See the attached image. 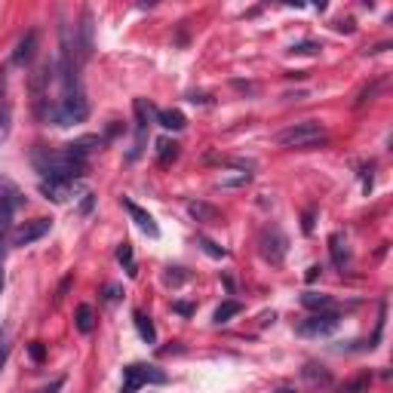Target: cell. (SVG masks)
Instances as JSON below:
<instances>
[{"label": "cell", "mask_w": 393, "mask_h": 393, "mask_svg": "<svg viewBox=\"0 0 393 393\" xmlns=\"http://www.w3.org/2000/svg\"><path fill=\"white\" fill-rule=\"evenodd\" d=\"M157 123H160L163 130L178 132V130H184V126H188V117H184L178 108H160V111H157Z\"/></svg>", "instance_id": "cell-12"}, {"label": "cell", "mask_w": 393, "mask_h": 393, "mask_svg": "<svg viewBox=\"0 0 393 393\" xmlns=\"http://www.w3.org/2000/svg\"><path fill=\"white\" fill-rule=\"evenodd\" d=\"M59 387H62V378H59V381H53V384H49V387L37 390V393H55V390H59Z\"/></svg>", "instance_id": "cell-30"}, {"label": "cell", "mask_w": 393, "mask_h": 393, "mask_svg": "<svg viewBox=\"0 0 393 393\" xmlns=\"http://www.w3.org/2000/svg\"><path fill=\"white\" fill-rule=\"evenodd\" d=\"M28 353H31V360H34V363H44L46 350H44V344H40V341H34V344L28 347Z\"/></svg>", "instance_id": "cell-28"}, {"label": "cell", "mask_w": 393, "mask_h": 393, "mask_svg": "<svg viewBox=\"0 0 393 393\" xmlns=\"http://www.w3.org/2000/svg\"><path fill=\"white\" fill-rule=\"evenodd\" d=\"M240 311H243V304H240V302H225V304H221L218 311H216V317H212V320H216L218 326H221V323H231V320L237 317Z\"/></svg>", "instance_id": "cell-21"}, {"label": "cell", "mask_w": 393, "mask_h": 393, "mask_svg": "<svg viewBox=\"0 0 393 393\" xmlns=\"http://www.w3.org/2000/svg\"><path fill=\"white\" fill-rule=\"evenodd\" d=\"M117 261L126 268V274L135 277V255H132V246H130V243H123V246L117 249Z\"/></svg>", "instance_id": "cell-24"}, {"label": "cell", "mask_w": 393, "mask_h": 393, "mask_svg": "<svg viewBox=\"0 0 393 393\" xmlns=\"http://www.w3.org/2000/svg\"><path fill=\"white\" fill-rule=\"evenodd\" d=\"M173 307H175L178 313H182V317H191V313H194V307H191V304H184V302H175Z\"/></svg>", "instance_id": "cell-29"}, {"label": "cell", "mask_w": 393, "mask_h": 393, "mask_svg": "<svg viewBox=\"0 0 393 393\" xmlns=\"http://www.w3.org/2000/svg\"><path fill=\"white\" fill-rule=\"evenodd\" d=\"M304 378L311 381V387H326V384H329V372L323 366H307Z\"/></svg>", "instance_id": "cell-22"}, {"label": "cell", "mask_w": 393, "mask_h": 393, "mask_svg": "<svg viewBox=\"0 0 393 393\" xmlns=\"http://www.w3.org/2000/svg\"><path fill=\"white\" fill-rule=\"evenodd\" d=\"M175 157H178V145H175V141H169V139L157 141V160H160V166H169Z\"/></svg>", "instance_id": "cell-18"}, {"label": "cell", "mask_w": 393, "mask_h": 393, "mask_svg": "<svg viewBox=\"0 0 393 393\" xmlns=\"http://www.w3.org/2000/svg\"><path fill=\"white\" fill-rule=\"evenodd\" d=\"M34 53H37V31H28L25 37L16 44V53H12V62H16V65H28V62L34 59Z\"/></svg>", "instance_id": "cell-11"}, {"label": "cell", "mask_w": 393, "mask_h": 393, "mask_svg": "<svg viewBox=\"0 0 393 393\" xmlns=\"http://www.w3.org/2000/svg\"><path fill=\"white\" fill-rule=\"evenodd\" d=\"M49 225H53L49 218H34V221H25L22 227H16V231H12V246H31L34 240L46 237V234H49Z\"/></svg>", "instance_id": "cell-8"}, {"label": "cell", "mask_w": 393, "mask_h": 393, "mask_svg": "<svg viewBox=\"0 0 393 393\" xmlns=\"http://www.w3.org/2000/svg\"><path fill=\"white\" fill-rule=\"evenodd\" d=\"M329 249H332V261L341 268V264L347 261V243H344V237H341V234H332V237H329Z\"/></svg>", "instance_id": "cell-20"}, {"label": "cell", "mask_w": 393, "mask_h": 393, "mask_svg": "<svg viewBox=\"0 0 393 393\" xmlns=\"http://www.w3.org/2000/svg\"><path fill=\"white\" fill-rule=\"evenodd\" d=\"M166 372L157 369V366H148V363H130V366L123 369V387L120 393H135L141 387H148V384H166Z\"/></svg>", "instance_id": "cell-2"}, {"label": "cell", "mask_w": 393, "mask_h": 393, "mask_svg": "<svg viewBox=\"0 0 393 393\" xmlns=\"http://www.w3.org/2000/svg\"><path fill=\"white\" fill-rule=\"evenodd\" d=\"M200 246H203V252H206V255H212V259H225V255H227L225 249H218L216 243L206 240V237H200Z\"/></svg>", "instance_id": "cell-25"}, {"label": "cell", "mask_w": 393, "mask_h": 393, "mask_svg": "<svg viewBox=\"0 0 393 393\" xmlns=\"http://www.w3.org/2000/svg\"><path fill=\"white\" fill-rule=\"evenodd\" d=\"M323 139H326V130H323V123H317V120L292 123L289 130H283L280 135H277V141H280L283 148H298V151H307V148L320 145Z\"/></svg>", "instance_id": "cell-1"}, {"label": "cell", "mask_w": 393, "mask_h": 393, "mask_svg": "<svg viewBox=\"0 0 393 393\" xmlns=\"http://www.w3.org/2000/svg\"><path fill=\"white\" fill-rule=\"evenodd\" d=\"M6 356H10V332H0V369H3V363H6Z\"/></svg>", "instance_id": "cell-27"}, {"label": "cell", "mask_w": 393, "mask_h": 393, "mask_svg": "<svg viewBox=\"0 0 393 393\" xmlns=\"http://www.w3.org/2000/svg\"><path fill=\"white\" fill-rule=\"evenodd\" d=\"M77 53H80V62H87L92 55V12L83 10V19H80V46H77Z\"/></svg>", "instance_id": "cell-13"}, {"label": "cell", "mask_w": 393, "mask_h": 393, "mask_svg": "<svg viewBox=\"0 0 393 393\" xmlns=\"http://www.w3.org/2000/svg\"><path fill=\"white\" fill-rule=\"evenodd\" d=\"M261 255L270 264H283V259H286V237L280 234V227H264V231H261Z\"/></svg>", "instance_id": "cell-6"}, {"label": "cell", "mask_w": 393, "mask_h": 393, "mask_svg": "<svg viewBox=\"0 0 393 393\" xmlns=\"http://www.w3.org/2000/svg\"><path fill=\"white\" fill-rule=\"evenodd\" d=\"M74 323H77V329H80L83 335H89L92 329H96V313H92V307H89V304H80V307H77Z\"/></svg>", "instance_id": "cell-16"}, {"label": "cell", "mask_w": 393, "mask_h": 393, "mask_svg": "<svg viewBox=\"0 0 393 393\" xmlns=\"http://www.w3.org/2000/svg\"><path fill=\"white\" fill-rule=\"evenodd\" d=\"M302 304L307 311H329L332 307V298L329 295H320V292H304L302 295Z\"/></svg>", "instance_id": "cell-19"}, {"label": "cell", "mask_w": 393, "mask_h": 393, "mask_svg": "<svg viewBox=\"0 0 393 393\" xmlns=\"http://www.w3.org/2000/svg\"><path fill=\"white\" fill-rule=\"evenodd\" d=\"M277 393H295V390H292V387H280V390H277Z\"/></svg>", "instance_id": "cell-33"}, {"label": "cell", "mask_w": 393, "mask_h": 393, "mask_svg": "<svg viewBox=\"0 0 393 393\" xmlns=\"http://www.w3.org/2000/svg\"><path fill=\"white\" fill-rule=\"evenodd\" d=\"M0 89H3V77H0ZM10 130H12V105L0 92V145L10 139Z\"/></svg>", "instance_id": "cell-14"}, {"label": "cell", "mask_w": 393, "mask_h": 393, "mask_svg": "<svg viewBox=\"0 0 393 393\" xmlns=\"http://www.w3.org/2000/svg\"><path fill=\"white\" fill-rule=\"evenodd\" d=\"M341 317L338 313H313V317H307L298 323V335H304V338H320V335H332L335 329H338Z\"/></svg>", "instance_id": "cell-4"}, {"label": "cell", "mask_w": 393, "mask_h": 393, "mask_svg": "<svg viewBox=\"0 0 393 393\" xmlns=\"http://www.w3.org/2000/svg\"><path fill=\"white\" fill-rule=\"evenodd\" d=\"M188 212L194 216L197 221H203V225H209V221H218V209L209 203H188Z\"/></svg>", "instance_id": "cell-17"}, {"label": "cell", "mask_w": 393, "mask_h": 393, "mask_svg": "<svg viewBox=\"0 0 393 393\" xmlns=\"http://www.w3.org/2000/svg\"><path fill=\"white\" fill-rule=\"evenodd\" d=\"M320 44H313V40H304V44H298V46H292V53H298V55H317L320 53Z\"/></svg>", "instance_id": "cell-26"}, {"label": "cell", "mask_w": 393, "mask_h": 393, "mask_svg": "<svg viewBox=\"0 0 393 393\" xmlns=\"http://www.w3.org/2000/svg\"><path fill=\"white\" fill-rule=\"evenodd\" d=\"M123 206H126V212L132 216V221L141 227V231L148 234V237H160V227H157V221H154L151 216H148V212L141 209L139 203H132V200H126V197H123Z\"/></svg>", "instance_id": "cell-10"}, {"label": "cell", "mask_w": 393, "mask_h": 393, "mask_svg": "<svg viewBox=\"0 0 393 393\" xmlns=\"http://www.w3.org/2000/svg\"><path fill=\"white\" fill-rule=\"evenodd\" d=\"M335 28H338V31H353V22H350V19H347V22H338V25H335Z\"/></svg>", "instance_id": "cell-32"}, {"label": "cell", "mask_w": 393, "mask_h": 393, "mask_svg": "<svg viewBox=\"0 0 393 393\" xmlns=\"http://www.w3.org/2000/svg\"><path fill=\"white\" fill-rule=\"evenodd\" d=\"M49 80H53V68H49V62H44L37 71H34V80H31V92H34V111H37V117H46L49 108H46V87Z\"/></svg>", "instance_id": "cell-5"}, {"label": "cell", "mask_w": 393, "mask_h": 393, "mask_svg": "<svg viewBox=\"0 0 393 393\" xmlns=\"http://www.w3.org/2000/svg\"><path fill=\"white\" fill-rule=\"evenodd\" d=\"M132 108H135V148L130 151V160H135V157L141 154V148H145L148 126H151V105H148L145 98H135Z\"/></svg>", "instance_id": "cell-7"}, {"label": "cell", "mask_w": 393, "mask_h": 393, "mask_svg": "<svg viewBox=\"0 0 393 393\" xmlns=\"http://www.w3.org/2000/svg\"><path fill=\"white\" fill-rule=\"evenodd\" d=\"M71 188L74 184L71 182H59V178H40V194L46 200H53V203H65L71 197Z\"/></svg>", "instance_id": "cell-9"}, {"label": "cell", "mask_w": 393, "mask_h": 393, "mask_svg": "<svg viewBox=\"0 0 393 393\" xmlns=\"http://www.w3.org/2000/svg\"><path fill=\"white\" fill-rule=\"evenodd\" d=\"M105 298H108V302H117V298H120V289H117V286H111L108 295H105Z\"/></svg>", "instance_id": "cell-31"}, {"label": "cell", "mask_w": 393, "mask_h": 393, "mask_svg": "<svg viewBox=\"0 0 393 393\" xmlns=\"http://www.w3.org/2000/svg\"><path fill=\"white\" fill-rule=\"evenodd\" d=\"M22 203V194L12 182L0 178V264H3V255H6V234H10V225H12V212L16 206Z\"/></svg>", "instance_id": "cell-3"}, {"label": "cell", "mask_w": 393, "mask_h": 393, "mask_svg": "<svg viewBox=\"0 0 393 393\" xmlns=\"http://www.w3.org/2000/svg\"><path fill=\"white\" fill-rule=\"evenodd\" d=\"M132 320H135V329H139L141 341H145V344H154V341H157V329L151 323V317H148V313H141V311H135Z\"/></svg>", "instance_id": "cell-15"}, {"label": "cell", "mask_w": 393, "mask_h": 393, "mask_svg": "<svg viewBox=\"0 0 393 393\" xmlns=\"http://www.w3.org/2000/svg\"><path fill=\"white\" fill-rule=\"evenodd\" d=\"M369 384H372V375H360V378H353V381L341 384L338 393H366Z\"/></svg>", "instance_id": "cell-23"}]
</instances>
